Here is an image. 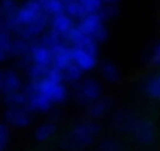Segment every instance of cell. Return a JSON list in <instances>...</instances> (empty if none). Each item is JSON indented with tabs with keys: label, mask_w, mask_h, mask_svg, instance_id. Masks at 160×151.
Instances as JSON below:
<instances>
[{
	"label": "cell",
	"mask_w": 160,
	"mask_h": 151,
	"mask_svg": "<svg viewBox=\"0 0 160 151\" xmlns=\"http://www.w3.org/2000/svg\"><path fill=\"white\" fill-rule=\"evenodd\" d=\"M27 93V106L32 112L47 113L55 106L63 104L69 95L68 84L63 77V74L52 68L46 76L35 81H30L25 87Z\"/></svg>",
	"instance_id": "6da1fadb"
},
{
	"label": "cell",
	"mask_w": 160,
	"mask_h": 151,
	"mask_svg": "<svg viewBox=\"0 0 160 151\" xmlns=\"http://www.w3.org/2000/svg\"><path fill=\"white\" fill-rule=\"evenodd\" d=\"M50 18L42 10L39 0H25L14 16V19L7 25L14 36L24 38L27 41H38L49 30Z\"/></svg>",
	"instance_id": "7a4b0ae2"
},
{
	"label": "cell",
	"mask_w": 160,
	"mask_h": 151,
	"mask_svg": "<svg viewBox=\"0 0 160 151\" xmlns=\"http://www.w3.org/2000/svg\"><path fill=\"white\" fill-rule=\"evenodd\" d=\"M101 131L102 128L98 121H93L90 118L80 120L63 135L60 146L64 151H82L96 142Z\"/></svg>",
	"instance_id": "3957f363"
},
{
	"label": "cell",
	"mask_w": 160,
	"mask_h": 151,
	"mask_svg": "<svg viewBox=\"0 0 160 151\" xmlns=\"http://www.w3.org/2000/svg\"><path fill=\"white\" fill-rule=\"evenodd\" d=\"M52 68H53L52 47L47 43H44L42 39L33 41L28 58H27V69H25L30 81L42 77V76H46Z\"/></svg>",
	"instance_id": "277c9868"
},
{
	"label": "cell",
	"mask_w": 160,
	"mask_h": 151,
	"mask_svg": "<svg viewBox=\"0 0 160 151\" xmlns=\"http://www.w3.org/2000/svg\"><path fill=\"white\" fill-rule=\"evenodd\" d=\"M77 29L82 32L83 35L90 36L93 41H96L98 44L104 43L108 38L107 22L104 21V18L99 13L90 14V16H85L83 19H80L77 22Z\"/></svg>",
	"instance_id": "5b68a950"
},
{
	"label": "cell",
	"mask_w": 160,
	"mask_h": 151,
	"mask_svg": "<svg viewBox=\"0 0 160 151\" xmlns=\"http://www.w3.org/2000/svg\"><path fill=\"white\" fill-rule=\"evenodd\" d=\"M102 98V84L93 77H83L75 85V99L85 107Z\"/></svg>",
	"instance_id": "8992f818"
},
{
	"label": "cell",
	"mask_w": 160,
	"mask_h": 151,
	"mask_svg": "<svg viewBox=\"0 0 160 151\" xmlns=\"http://www.w3.org/2000/svg\"><path fill=\"white\" fill-rule=\"evenodd\" d=\"M66 14L75 22L83 19L85 16L96 14L102 10V0H64Z\"/></svg>",
	"instance_id": "52a82bcc"
},
{
	"label": "cell",
	"mask_w": 160,
	"mask_h": 151,
	"mask_svg": "<svg viewBox=\"0 0 160 151\" xmlns=\"http://www.w3.org/2000/svg\"><path fill=\"white\" fill-rule=\"evenodd\" d=\"M130 135L138 145H143V146L152 145L157 138V129H155L154 121H151L149 118H144V117H138V120L135 121V124L132 128Z\"/></svg>",
	"instance_id": "ba28073f"
},
{
	"label": "cell",
	"mask_w": 160,
	"mask_h": 151,
	"mask_svg": "<svg viewBox=\"0 0 160 151\" xmlns=\"http://www.w3.org/2000/svg\"><path fill=\"white\" fill-rule=\"evenodd\" d=\"M138 117L132 109H119L112 115V128L119 134H130Z\"/></svg>",
	"instance_id": "9c48e42d"
},
{
	"label": "cell",
	"mask_w": 160,
	"mask_h": 151,
	"mask_svg": "<svg viewBox=\"0 0 160 151\" xmlns=\"http://www.w3.org/2000/svg\"><path fill=\"white\" fill-rule=\"evenodd\" d=\"M33 120V112L25 107H7L5 112V124L10 128H27Z\"/></svg>",
	"instance_id": "30bf717a"
},
{
	"label": "cell",
	"mask_w": 160,
	"mask_h": 151,
	"mask_svg": "<svg viewBox=\"0 0 160 151\" xmlns=\"http://www.w3.org/2000/svg\"><path fill=\"white\" fill-rule=\"evenodd\" d=\"M75 25H77V22L72 18H69L66 13H63V14H58V16L50 19L49 32H52L55 36H58L64 41L69 36V33L75 29Z\"/></svg>",
	"instance_id": "8fae6325"
},
{
	"label": "cell",
	"mask_w": 160,
	"mask_h": 151,
	"mask_svg": "<svg viewBox=\"0 0 160 151\" xmlns=\"http://www.w3.org/2000/svg\"><path fill=\"white\" fill-rule=\"evenodd\" d=\"M22 90H25V85H24V79L21 77V74L14 69L5 71L2 76V84H0V91L3 93V96L18 93Z\"/></svg>",
	"instance_id": "7c38bea8"
},
{
	"label": "cell",
	"mask_w": 160,
	"mask_h": 151,
	"mask_svg": "<svg viewBox=\"0 0 160 151\" xmlns=\"http://www.w3.org/2000/svg\"><path fill=\"white\" fill-rule=\"evenodd\" d=\"M113 109V99L108 96H102L98 101H94L91 106L87 107V113L88 118L93 121H99L102 118H105Z\"/></svg>",
	"instance_id": "4fadbf2b"
},
{
	"label": "cell",
	"mask_w": 160,
	"mask_h": 151,
	"mask_svg": "<svg viewBox=\"0 0 160 151\" xmlns=\"http://www.w3.org/2000/svg\"><path fill=\"white\" fill-rule=\"evenodd\" d=\"M141 91L152 101H160V72H154L144 79Z\"/></svg>",
	"instance_id": "5bb4252c"
},
{
	"label": "cell",
	"mask_w": 160,
	"mask_h": 151,
	"mask_svg": "<svg viewBox=\"0 0 160 151\" xmlns=\"http://www.w3.org/2000/svg\"><path fill=\"white\" fill-rule=\"evenodd\" d=\"M58 131V126H57V121L55 120H49V121H44L42 124H39L35 131V138L38 142H49L50 138H53V135L57 134Z\"/></svg>",
	"instance_id": "9a60e30c"
},
{
	"label": "cell",
	"mask_w": 160,
	"mask_h": 151,
	"mask_svg": "<svg viewBox=\"0 0 160 151\" xmlns=\"http://www.w3.org/2000/svg\"><path fill=\"white\" fill-rule=\"evenodd\" d=\"M30 49H32V41H27L24 38L14 36L13 47H11V57L18 58L19 61L27 60L28 58V54H30Z\"/></svg>",
	"instance_id": "2e32d148"
},
{
	"label": "cell",
	"mask_w": 160,
	"mask_h": 151,
	"mask_svg": "<svg viewBox=\"0 0 160 151\" xmlns=\"http://www.w3.org/2000/svg\"><path fill=\"white\" fill-rule=\"evenodd\" d=\"M18 10H19V3L16 0H0V16L3 18L5 27L14 19Z\"/></svg>",
	"instance_id": "e0dca14e"
},
{
	"label": "cell",
	"mask_w": 160,
	"mask_h": 151,
	"mask_svg": "<svg viewBox=\"0 0 160 151\" xmlns=\"http://www.w3.org/2000/svg\"><path fill=\"white\" fill-rule=\"evenodd\" d=\"M41 5H42V10L46 11V14L52 19L58 14H63L66 13V3L64 0H39Z\"/></svg>",
	"instance_id": "ac0fdd59"
},
{
	"label": "cell",
	"mask_w": 160,
	"mask_h": 151,
	"mask_svg": "<svg viewBox=\"0 0 160 151\" xmlns=\"http://www.w3.org/2000/svg\"><path fill=\"white\" fill-rule=\"evenodd\" d=\"M101 74L107 82H112V84H115L121 79V71L113 61H104L101 65Z\"/></svg>",
	"instance_id": "d6986e66"
},
{
	"label": "cell",
	"mask_w": 160,
	"mask_h": 151,
	"mask_svg": "<svg viewBox=\"0 0 160 151\" xmlns=\"http://www.w3.org/2000/svg\"><path fill=\"white\" fill-rule=\"evenodd\" d=\"M13 41H14V33L3 27L0 30V50H2L8 58L11 57V47H13Z\"/></svg>",
	"instance_id": "ffe728a7"
},
{
	"label": "cell",
	"mask_w": 160,
	"mask_h": 151,
	"mask_svg": "<svg viewBox=\"0 0 160 151\" xmlns=\"http://www.w3.org/2000/svg\"><path fill=\"white\" fill-rule=\"evenodd\" d=\"M3 101H5L7 107H25L27 102H28L25 90L18 91V93H11V95H5L3 96Z\"/></svg>",
	"instance_id": "44dd1931"
},
{
	"label": "cell",
	"mask_w": 160,
	"mask_h": 151,
	"mask_svg": "<svg viewBox=\"0 0 160 151\" xmlns=\"http://www.w3.org/2000/svg\"><path fill=\"white\" fill-rule=\"evenodd\" d=\"M99 151H126L122 143L115 137H105L99 143Z\"/></svg>",
	"instance_id": "7402d4cb"
},
{
	"label": "cell",
	"mask_w": 160,
	"mask_h": 151,
	"mask_svg": "<svg viewBox=\"0 0 160 151\" xmlns=\"http://www.w3.org/2000/svg\"><path fill=\"white\" fill-rule=\"evenodd\" d=\"M148 61H149L152 66L160 68V41H157V43L151 47V50H149V54H148Z\"/></svg>",
	"instance_id": "603a6c76"
},
{
	"label": "cell",
	"mask_w": 160,
	"mask_h": 151,
	"mask_svg": "<svg viewBox=\"0 0 160 151\" xmlns=\"http://www.w3.org/2000/svg\"><path fill=\"white\" fill-rule=\"evenodd\" d=\"M10 142V128L5 123H0V151H5Z\"/></svg>",
	"instance_id": "cb8c5ba5"
},
{
	"label": "cell",
	"mask_w": 160,
	"mask_h": 151,
	"mask_svg": "<svg viewBox=\"0 0 160 151\" xmlns=\"http://www.w3.org/2000/svg\"><path fill=\"white\" fill-rule=\"evenodd\" d=\"M118 13H119V8H115V7H102V10L99 11V14L104 18L105 22L115 19L118 16Z\"/></svg>",
	"instance_id": "d4e9b609"
},
{
	"label": "cell",
	"mask_w": 160,
	"mask_h": 151,
	"mask_svg": "<svg viewBox=\"0 0 160 151\" xmlns=\"http://www.w3.org/2000/svg\"><path fill=\"white\" fill-rule=\"evenodd\" d=\"M121 3V0H102V7H115L118 8Z\"/></svg>",
	"instance_id": "484cf974"
},
{
	"label": "cell",
	"mask_w": 160,
	"mask_h": 151,
	"mask_svg": "<svg viewBox=\"0 0 160 151\" xmlns=\"http://www.w3.org/2000/svg\"><path fill=\"white\" fill-rule=\"evenodd\" d=\"M7 58H8V57H7V55H5V54L2 52V50H0V63H2V61H5Z\"/></svg>",
	"instance_id": "4316f807"
},
{
	"label": "cell",
	"mask_w": 160,
	"mask_h": 151,
	"mask_svg": "<svg viewBox=\"0 0 160 151\" xmlns=\"http://www.w3.org/2000/svg\"><path fill=\"white\" fill-rule=\"evenodd\" d=\"M3 27H5V22H3V18H2V16H0V30H2Z\"/></svg>",
	"instance_id": "83f0119b"
},
{
	"label": "cell",
	"mask_w": 160,
	"mask_h": 151,
	"mask_svg": "<svg viewBox=\"0 0 160 151\" xmlns=\"http://www.w3.org/2000/svg\"><path fill=\"white\" fill-rule=\"evenodd\" d=\"M2 76H3V72L0 71V84H2Z\"/></svg>",
	"instance_id": "f1b7e54d"
}]
</instances>
